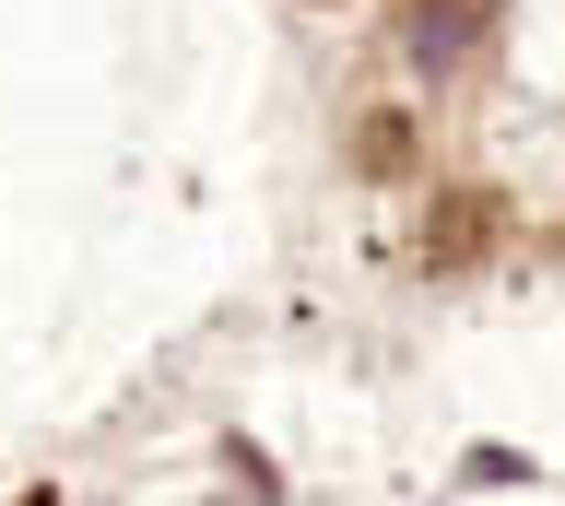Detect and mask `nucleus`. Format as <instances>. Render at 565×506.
Segmentation results:
<instances>
[{
  "mask_svg": "<svg viewBox=\"0 0 565 506\" xmlns=\"http://www.w3.org/2000/svg\"><path fill=\"white\" fill-rule=\"evenodd\" d=\"M353 153H365V177H401V165H413V118H365Z\"/></svg>",
  "mask_w": 565,
  "mask_h": 506,
  "instance_id": "nucleus-1",
  "label": "nucleus"
},
{
  "mask_svg": "<svg viewBox=\"0 0 565 506\" xmlns=\"http://www.w3.org/2000/svg\"><path fill=\"white\" fill-rule=\"evenodd\" d=\"M424 248H436V271H448V259H471V248H483V213H436V236H424Z\"/></svg>",
  "mask_w": 565,
  "mask_h": 506,
  "instance_id": "nucleus-2",
  "label": "nucleus"
}]
</instances>
